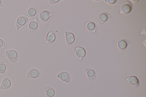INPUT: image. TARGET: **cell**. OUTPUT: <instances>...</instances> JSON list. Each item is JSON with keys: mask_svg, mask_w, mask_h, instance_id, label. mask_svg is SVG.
Wrapping results in <instances>:
<instances>
[{"mask_svg": "<svg viewBox=\"0 0 146 97\" xmlns=\"http://www.w3.org/2000/svg\"><path fill=\"white\" fill-rule=\"evenodd\" d=\"M5 46V42L2 39L0 38V48L3 49Z\"/></svg>", "mask_w": 146, "mask_h": 97, "instance_id": "ffe728a7", "label": "cell"}, {"mask_svg": "<svg viewBox=\"0 0 146 97\" xmlns=\"http://www.w3.org/2000/svg\"><path fill=\"white\" fill-rule=\"evenodd\" d=\"M6 54L12 64H14L17 61L18 55L17 52L14 49H10L6 52Z\"/></svg>", "mask_w": 146, "mask_h": 97, "instance_id": "6da1fadb", "label": "cell"}, {"mask_svg": "<svg viewBox=\"0 0 146 97\" xmlns=\"http://www.w3.org/2000/svg\"><path fill=\"white\" fill-rule=\"evenodd\" d=\"M28 20V18L25 16H21L18 17L16 22L17 30H19L27 22Z\"/></svg>", "mask_w": 146, "mask_h": 97, "instance_id": "3957f363", "label": "cell"}, {"mask_svg": "<svg viewBox=\"0 0 146 97\" xmlns=\"http://www.w3.org/2000/svg\"><path fill=\"white\" fill-rule=\"evenodd\" d=\"M40 76V73L38 70L36 69H32L28 71L27 77L28 78L36 79Z\"/></svg>", "mask_w": 146, "mask_h": 97, "instance_id": "277c9868", "label": "cell"}, {"mask_svg": "<svg viewBox=\"0 0 146 97\" xmlns=\"http://www.w3.org/2000/svg\"><path fill=\"white\" fill-rule=\"evenodd\" d=\"M52 13L47 10L42 11L40 14V18L42 22H44L47 21L51 16Z\"/></svg>", "mask_w": 146, "mask_h": 97, "instance_id": "ba28073f", "label": "cell"}, {"mask_svg": "<svg viewBox=\"0 0 146 97\" xmlns=\"http://www.w3.org/2000/svg\"><path fill=\"white\" fill-rule=\"evenodd\" d=\"M132 8V4L131 2L126 1L122 5L120 10V13L126 15L131 12Z\"/></svg>", "mask_w": 146, "mask_h": 97, "instance_id": "7a4b0ae2", "label": "cell"}, {"mask_svg": "<svg viewBox=\"0 0 146 97\" xmlns=\"http://www.w3.org/2000/svg\"><path fill=\"white\" fill-rule=\"evenodd\" d=\"M8 65L7 62L2 61L0 62V73L4 74L5 72Z\"/></svg>", "mask_w": 146, "mask_h": 97, "instance_id": "d6986e66", "label": "cell"}, {"mask_svg": "<svg viewBox=\"0 0 146 97\" xmlns=\"http://www.w3.org/2000/svg\"><path fill=\"white\" fill-rule=\"evenodd\" d=\"M132 1H133V2L136 3L139 1V0H136V1H133V0H131Z\"/></svg>", "mask_w": 146, "mask_h": 97, "instance_id": "d4e9b609", "label": "cell"}, {"mask_svg": "<svg viewBox=\"0 0 146 97\" xmlns=\"http://www.w3.org/2000/svg\"><path fill=\"white\" fill-rule=\"evenodd\" d=\"M67 44L68 46L72 45L75 40V37L72 32L66 31L65 32Z\"/></svg>", "mask_w": 146, "mask_h": 97, "instance_id": "52a82bcc", "label": "cell"}, {"mask_svg": "<svg viewBox=\"0 0 146 97\" xmlns=\"http://www.w3.org/2000/svg\"><path fill=\"white\" fill-rule=\"evenodd\" d=\"M5 4V2L2 0H0V7H1Z\"/></svg>", "mask_w": 146, "mask_h": 97, "instance_id": "603a6c76", "label": "cell"}, {"mask_svg": "<svg viewBox=\"0 0 146 97\" xmlns=\"http://www.w3.org/2000/svg\"><path fill=\"white\" fill-rule=\"evenodd\" d=\"M145 27L143 30L142 31V33H141V34H144V32H145Z\"/></svg>", "mask_w": 146, "mask_h": 97, "instance_id": "cb8c5ba5", "label": "cell"}, {"mask_svg": "<svg viewBox=\"0 0 146 97\" xmlns=\"http://www.w3.org/2000/svg\"><path fill=\"white\" fill-rule=\"evenodd\" d=\"M46 97H54L55 95L54 89L50 86L44 87Z\"/></svg>", "mask_w": 146, "mask_h": 97, "instance_id": "ac0fdd59", "label": "cell"}, {"mask_svg": "<svg viewBox=\"0 0 146 97\" xmlns=\"http://www.w3.org/2000/svg\"><path fill=\"white\" fill-rule=\"evenodd\" d=\"M56 36L54 33L52 31L49 32L46 36V42L47 43L51 44L54 42L55 40Z\"/></svg>", "mask_w": 146, "mask_h": 97, "instance_id": "e0dca14e", "label": "cell"}, {"mask_svg": "<svg viewBox=\"0 0 146 97\" xmlns=\"http://www.w3.org/2000/svg\"><path fill=\"white\" fill-rule=\"evenodd\" d=\"M11 82L10 79L8 77L5 78L2 81L0 86V89L6 90L11 86Z\"/></svg>", "mask_w": 146, "mask_h": 97, "instance_id": "8fae6325", "label": "cell"}, {"mask_svg": "<svg viewBox=\"0 0 146 97\" xmlns=\"http://www.w3.org/2000/svg\"><path fill=\"white\" fill-rule=\"evenodd\" d=\"M111 16L108 13L103 12L101 13L99 16L98 20L99 23L100 24H103Z\"/></svg>", "mask_w": 146, "mask_h": 97, "instance_id": "30bf717a", "label": "cell"}, {"mask_svg": "<svg viewBox=\"0 0 146 97\" xmlns=\"http://www.w3.org/2000/svg\"><path fill=\"white\" fill-rule=\"evenodd\" d=\"M126 80L134 86H138L139 85V80L135 76H131L128 77Z\"/></svg>", "mask_w": 146, "mask_h": 97, "instance_id": "2e32d148", "label": "cell"}, {"mask_svg": "<svg viewBox=\"0 0 146 97\" xmlns=\"http://www.w3.org/2000/svg\"><path fill=\"white\" fill-rule=\"evenodd\" d=\"M85 26L89 31L93 33H95L96 30V26L94 22L92 21H89L86 22Z\"/></svg>", "mask_w": 146, "mask_h": 97, "instance_id": "9a60e30c", "label": "cell"}, {"mask_svg": "<svg viewBox=\"0 0 146 97\" xmlns=\"http://www.w3.org/2000/svg\"><path fill=\"white\" fill-rule=\"evenodd\" d=\"M38 22L36 18L33 19L29 23V28L30 31L32 32L35 31L38 27Z\"/></svg>", "mask_w": 146, "mask_h": 97, "instance_id": "4fadbf2b", "label": "cell"}, {"mask_svg": "<svg viewBox=\"0 0 146 97\" xmlns=\"http://www.w3.org/2000/svg\"><path fill=\"white\" fill-rule=\"evenodd\" d=\"M76 54L79 59L81 60L85 57L86 52L85 49L81 47H76L75 48Z\"/></svg>", "mask_w": 146, "mask_h": 97, "instance_id": "9c48e42d", "label": "cell"}, {"mask_svg": "<svg viewBox=\"0 0 146 97\" xmlns=\"http://www.w3.org/2000/svg\"><path fill=\"white\" fill-rule=\"evenodd\" d=\"M86 97H93L91 96H87Z\"/></svg>", "mask_w": 146, "mask_h": 97, "instance_id": "484cf974", "label": "cell"}, {"mask_svg": "<svg viewBox=\"0 0 146 97\" xmlns=\"http://www.w3.org/2000/svg\"><path fill=\"white\" fill-rule=\"evenodd\" d=\"M130 41L128 40L123 39L119 40L117 43V46L119 50L121 51H123L125 50Z\"/></svg>", "mask_w": 146, "mask_h": 97, "instance_id": "8992f818", "label": "cell"}, {"mask_svg": "<svg viewBox=\"0 0 146 97\" xmlns=\"http://www.w3.org/2000/svg\"><path fill=\"white\" fill-rule=\"evenodd\" d=\"M57 77L61 80L66 83H69L70 80V74L66 72H62L60 73Z\"/></svg>", "mask_w": 146, "mask_h": 97, "instance_id": "5b68a950", "label": "cell"}, {"mask_svg": "<svg viewBox=\"0 0 146 97\" xmlns=\"http://www.w3.org/2000/svg\"><path fill=\"white\" fill-rule=\"evenodd\" d=\"M86 72L90 82L92 81L95 78L96 73L93 69L88 68L86 70Z\"/></svg>", "mask_w": 146, "mask_h": 97, "instance_id": "5bb4252c", "label": "cell"}, {"mask_svg": "<svg viewBox=\"0 0 146 97\" xmlns=\"http://www.w3.org/2000/svg\"><path fill=\"white\" fill-rule=\"evenodd\" d=\"M61 0H50L49 1V2L52 4H54L56 3Z\"/></svg>", "mask_w": 146, "mask_h": 97, "instance_id": "7402d4cb", "label": "cell"}, {"mask_svg": "<svg viewBox=\"0 0 146 97\" xmlns=\"http://www.w3.org/2000/svg\"><path fill=\"white\" fill-rule=\"evenodd\" d=\"M42 97L41 96H40V97Z\"/></svg>", "mask_w": 146, "mask_h": 97, "instance_id": "4316f807", "label": "cell"}, {"mask_svg": "<svg viewBox=\"0 0 146 97\" xmlns=\"http://www.w3.org/2000/svg\"><path fill=\"white\" fill-rule=\"evenodd\" d=\"M37 12L36 7L35 6H33L28 10L24 15L28 17H32L35 16Z\"/></svg>", "mask_w": 146, "mask_h": 97, "instance_id": "7c38bea8", "label": "cell"}, {"mask_svg": "<svg viewBox=\"0 0 146 97\" xmlns=\"http://www.w3.org/2000/svg\"><path fill=\"white\" fill-rule=\"evenodd\" d=\"M104 1L110 4H115L117 1V0H105Z\"/></svg>", "mask_w": 146, "mask_h": 97, "instance_id": "44dd1931", "label": "cell"}]
</instances>
